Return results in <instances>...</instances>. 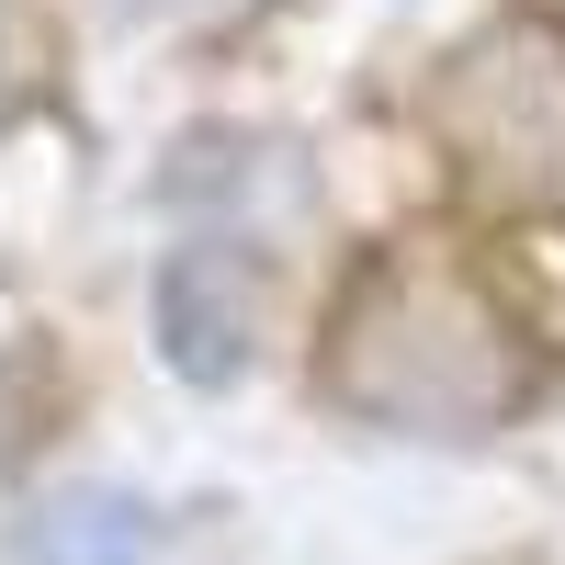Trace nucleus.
<instances>
[{"label": "nucleus", "instance_id": "nucleus-1", "mask_svg": "<svg viewBox=\"0 0 565 565\" xmlns=\"http://www.w3.org/2000/svg\"><path fill=\"white\" fill-rule=\"evenodd\" d=\"M317 396L385 441H498L532 418L543 351L463 260L373 249L317 328Z\"/></svg>", "mask_w": 565, "mask_h": 565}, {"label": "nucleus", "instance_id": "nucleus-3", "mask_svg": "<svg viewBox=\"0 0 565 565\" xmlns=\"http://www.w3.org/2000/svg\"><path fill=\"white\" fill-rule=\"evenodd\" d=\"M148 328H159V362L181 373V385L226 396L238 373L260 362V328H271V282L238 238H193L170 249L159 282H148Z\"/></svg>", "mask_w": 565, "mask_h": 565}, {"label": "nucleus", "instance_id": "nucleus-4", "mask_svg": "<svg viewBox=\"0 0 565 565\" xmlns=\"http://www.w3.org/2000/svg\"><path fill=\"white\" fill-rule=\"evenodd\" d=\"M12 565H159V509L136 487H45L23 498Z\"/></svg>", "mask_w": 565, "mask_h": 565}, {"label": "nucleus", "instance_id": "nucleus-2", "mask_svg": "<svg viewBox=\"0 0 565 565\" xmlns=\"http://www.w3.org/2000/svg\"><path fill=\"white\" fill-rule=\"evenodd\" d=\"M430 136L487 215H565V12L509 0L430 79Z\"/></svg>", "mask_w": 565, "mask_h": 565}]
</instances>
